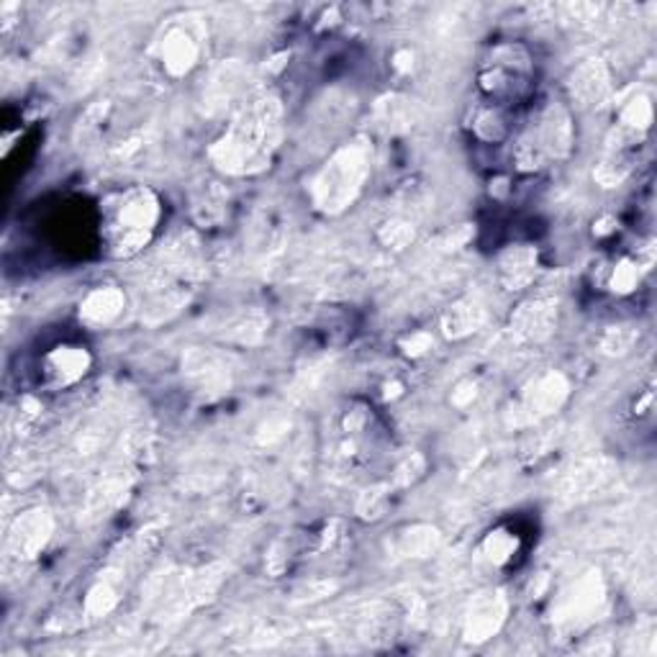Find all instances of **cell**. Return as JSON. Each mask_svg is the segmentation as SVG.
I'll return each instance as SVG.
<instances>
[{
	"label": "cell",
	"mask_w": 657,
	"mask_h": 657,
	"mask_svg": "<svg viewBox=\"0 0 657 657\" xmlns=\"http://www.w3.org/2000/svg\"><path fill=\"white\" fill-rule=\"evenodd\" d=\"M283 142V103L275 93H254L209 146V160L224 175L246 178L265 172Z\"/></svg>",
	"instance_id": "6da1fadb"
},
{
	"label": "cell",
	"mask_w": 657,
	"mask_h": 657,
	"mask_svg": "<svg viewBox=\"0 0 657 657\" xmlns=\"http://www.w3.org/2000/svg\"><path fill=\"white\" fill-rule=\"evenodd\" d=\"M162 221L160 195L146 185L111 193L101 209V242L111 260H134L152 244Z\"/></svg>",
	"instance_id": "7a4b0ae2"
},
{
	"label": "cell",
	"mask_w": 657,
	"mask_h": 657,
	"mask_svg": "<svg viewBox=\"0 0 657 657\" xmlns=\"http://www.w3.org/2000/svg\"><path fill=\"white\" fill-rule=\"evenodd\" d=\"M370 172H373V146L363 139L340 146L311 180V203L328 216L347 211L365 191Z\"/></svg>",
	"instance_id": "3957f363"
},
{
	"label": "cell",
	"mask_w": 657,
	"mask_h": 657,
	"mask_svg": "<svg viewBox=\"0 0 657 657\" xmlns=\"http://www.w3.org/2000/svg\"><path fill=\"white\" fill-rule=\"evenodd\" d=\"M573 119L563 103H549L514 144V164L524 172L539 170L549 162L565 160L573 150Z\"/></svg>",
	"instance_id": "277c9868"
},
{
	"label": "cell",
	"mask_w": 657,
	"mask_h": 657,
	"mask_svg": "<svg viewBox=\"0 0 657 657\" xmlns=\"http://www.w3.org/2000/svg\"><path fill=\"white\" fill-rule=\"evenodd\" d=\"M205 52V27L199 16L183 13L178 19H170L160 29L150 47L152 62L164 78L180 80L201 64Z\"/></svg>",
	"instance_id": "5b68a950"
},
{
	"label": "cell",
	"mask_w": 657,
	"mask_h": 657,
	"mask_svg": "<svg viewBox=\"0 0 657 657\" xmlns=\"http://www.w3.org/2000/svg\"><path fill=\"white\" fill-rule=\"evenodd\" d=\"M570 396V383L563 373H545L534 377L529 385H524L519 398L514 401L508 411V424L512 426H532L542 418L555 416L565 406Z\"/></svg>",
	"instance_id": "8992f818"
},
{
	"label": "cell",
	"mask_w": 657,
	"mask_h": 657,
	"mask_svg": "<svg viewBox=\"0 0 657 657\" xmlns=\"http://www.w3.org/2000/svg\"><path fill=\"white\" fill-rule=\"evenodd\" d=\"M606 602V586L598 573H586L573 583L570 588L563 590V596L555 604V621L560 627L578 629L588 624L602 611Z\"/></svg>",
	"instance_id": "52a82bcc"
},
{
	"label": "cell",
	"mask_w": 657,
	"mask_h": 657,
	"mask_svg": "<svg viewBox=\"0 0 657 657\" xmlns=\"http://www.w3.org/2000/svg\"><path fill=\"white\" fill-rule=\"evenodd\" d=\"M52 514H49L47 508H29V512L16 516L11 529L6 534L8 555H13L16 560L21 563L34 560L37 555L44 553L47 542L52 539Z\"/></svg>",
	"instance_id": "ba28073f"
},
{
	"label": "cell",
	"mask_w": 657,
	"mask_h": 657,
	"mask_svg": "<svg viewBox=\"0 0 657 657\" xmlns=\"http://www.w3.org/2000/svg\"><path fill=\"white\" fill-rule=\"evenodd\" d=\"M93 367V357L82 344H57L41 357V381L49 391L78 385Z\"/></svg>",
	"instance_id": "9c48e42d"
},
{
	"label": "cell",
	"mask_w": 657,
	"mask_h": 657,
	"mask_svg": "<svg viewBox=\"0 0 657 657\" xmlns=\"http://www.w3.org/2000/svg\"><path fill=\"white\" fill-rule=\"evenodd\" d=\"M508 614V598L504 590H483V594L473 596L471 606H467L465 624H463V637L467 643L481 645L488 643L501 631Z\"/></svg>",
	"instance_id": "30bf717a"
},
{
	"label": "cell",
	"mask_w": 657,
	"mask_h": 657,
	"mask_svg": "<svg viewBox=\"0 0 657 657\" xmlns=\"http://www.w3.org/2000/svg\"><path fill=\"white\" fill-rule=\"evenodd\" d=\"M183 375L193 385L195 393L211 398L224 393L232 385V370L219 352L211 350H191L183 357Z\"/></svg>",
	"instance_id": "8fae6325"
},
{
	"label": "cell",
	"mask_w": 657,
	"mask_h": 657,
	"mask_svg": "<svg viewBox=\"0 0 657 657\" xmlns=\"http://www.w3.org/2000/svg\"><path fill=\"white\" fill-rule=\"evenodd\" d=\"M611 93L609 70L602 60H586L570 72L568 98L575 109H596Z\"/></svg>",
	"instance_id": "7c38bea8"
},
{
	"label": "cell",
	"mask_w": 657,
	"mask_h": 657,
	"mask_svg": "<svg viewBox=\"0 0 657 657\" xmlns=\"http://www.w3.org/2000/svg\"><path fill=\"white\" fill-rule=\"evenodd\" d=\"M557 326V303L549 299H532L522 303L512 316V334L524 342H542L555 332Z\"/></svg>",
	"instance_id": "4fadbf2b"
},
{
	"label": "cell",
	"mask_w": 657,
	"mask_h": 657,
	"mask_svg": "<svg viewBox=\"0 0 657 657\" xmlns=\"http://www.w3.org/2000/svg\"><path fill=\"white\" fill-rule=\"evenodd\" d=\"M127 309V293L119 285H98L80 301V322L90 328L117 324Z\"/></svg>",
	"instance_id": "5bb4252c"
},
{
	"label": "cell",
	"mask_w": 657,
	"mask_h": 657,
	"mask_svg": "<svg viewBox=\"0 0 657 657\" xmlns=\"http://www.w3.org/2000/svg\"><path fill=\"white\" fill-rule=\"evenodd\" d=\"M537 250H532L527 244L508 246L498 257L501 283H504L508 291H524V287H529L534 283V277H537Z\"/></svg>",
	"instance_id": "9a60e30c"
},
{
	"label": "cell",
	"mask_w": 657,
	"mask_h": 657,
	"mask_svg": "<svg viewBox=\"0 0 657 657\" xmlns=\"http://www.w3.org/2000/svg\"><path fill=\"white\" fill-rule=\"evenodd\" d=\"M226 203L229 193L221 188V183H203L191 199V213L193 221L201 229H216L224 224L226 219Z\"/></svg>",
	"instance_id": "2e32d148"
},
{
	"label": "cell",
	"mask_w": 657,
	"mask_h": 657,
	"mask_svg": "<svg viewBox=\"0 0 657 657\" xmlns=\"http://www.w3.org/2000/svg\"><path fill=\"white\" fill-rule=\"evenodd\" d=\"M483 322H486V311H483L481 303L473 299H463L452 303L445 311V316H442V332H445L449 340H465V336L478 332Z\"/></svg>",
	"instance_id": "e0dca14e"
},
{
	"label": "cell",
	"mask_w": 657,
	"mask_h": 657,
	"mask_svg": "<svg viewBox=\"0 0 657 657\" xmlns=\"http://www.w3.org/2000/svg\"><path fill=\"white\" fill-rule=\"evenodd\" d=\"M650 265H653V260H643L639 254L637 257H621L611 270L609 287L619 295L637 291V285L643 283V277H645L647 270H650Z\"/></svg>",
	"instance_id": "ac0fdd59"
},
{
	"label": "cell",
	"mask_w": 657,
	"mask_h": 657,
	"mask_svg": "<svg viewBox=\"0 0 657 657\" xmlns=\"http://www.w3.org/2000/svg\"><path fill=\"white\" fill-rule=\"evenodd\" d=\"M516 549H519V537H516V534L508 532V529L488 532L486 539H483V545H481L483 557H486L491 565H496V568L512 563Z\"/></svg>",
	"instance_id": "d6986e66"
},
{
	"label": "cell",
	"mask_w": 657,
	"mask_h": 657,
	"mask_svg": "<svg viewBox=\"0 0 657 657\" xmlns=\"http://www.w3.org/2000/svg\"><path fill=\"white\" fill-rule=\"evenodd\" d=\"M439 539L442 537H439L437 529L416 524V527H411L404 534H398V553L404 557H426L439 547Z\"/></svg>",
	"instance_id": "ffe728a7"
},
{
	"label": "cell",
	"mask_w": 657,
	"mask_h": 657,
	"mask_svg": "<svg viewBox=\"0 0 657 657\" xmlns=\"http://www.w3.org/2000/svg\"><path fill=\"white\" fill-rule=\"evenodd\" d=\"M117 604H119L117 583H113L111 578H103L88 590L85 614L90 616V619H103V616H109L113 609H117Z\"/></svg>",
	"instance_id": "44dd1931"
},
{
	"label": "cell",
	"mask_w": 657,
	"mask_h": 657,
	"mask_svg": "<svg viewBox=\"0 0 657 657\" xmlns=\"http://www.w3.org/2000/svg\"><path fill=\"white\" fill-rule=\"evenodd\" d=\"M416 236V224L414 219L408 216H393L383 221L381 229H377V242H381L385 250H404Z\"/></svg>",
	"instance_id": "7402d4cb"
},
{
	"label": "cell",
	"mask_w": 657,
	"mask_h": 657,
	"mask_svg": "<svg viewBox=\"0 0 657 657\" xmlns=\"http://www.w3.org/2000/svg\"><path fill=\"white\" fill-rule=\"evenodd\" d=\"M639 332L635 326H606L602 340H598V347H602L604 355H627V352L635 347Z\"/></svg>",
	"instance_id": "603a6c76"
},
{
	"label": "cell",
	"mask_w": 657,
	"mask_h": 657,
	"mask_svg": "<svg viewBox=\"0 0 657 657\" xmlns=\"http://www.w3.org/2000/svg\"><path fill=\"white\" fill-rule=\"evenodd\" d=\"M377 119L385 123L388 129H398L408 123V103L398 101V98H385V101L377 105Z\"/></svg>",
	"instance_id": "cb8c5ba5"
},
{
	"label": "cell",
	"mask_w": 657,
	"mask_h": 657,
	"mask_svg": "<svg viewBox=\"0 0 657 657\" xmlns=\"http://www.w3.org/2000/svg\"><path fill=\"white\" fill-rule=\"evenodd\" d=\"M475 131H478L481 139H486V142H496L506 134V127H504V119L498 117L496 111H483L478 119H475Z\"/></svg>",
	"instance_id": "d4e9b609"
},
{
	"label": "cell",
	"mask_w": 657,
	"mask_h": 657,
	"mask_svg": "<svg viewBox=\"0 0 657 657\" xmlns=\"http://www.w3.org/2000/svg\"><path fill=\"white\" fill-rule=\"evenodd\" d=\"M385 504H388V488H370L360 496L357 512L363 516H370V519H375V516L383 514Z\"/></svg>",
	"instance_id": "484cf974"
},
{
	"label": "cell",
	"mask_w": 657,
	"mask_h": 657,
	"mask_svg": "<svg viewBox=\"0 0 657 657\" xmlns=\"http://www.w3.org/2000/svg\"><path fill=\"white\" fill-rule=\"evenodd\" d=\"M432 344H434L432 334H426V332H414L411 336H406V340H404V344H401V347H404V352H406L408 357H424L426 352L432 350Z\"/></svg>",
	"instance_id": "4316f807"
},
{
	"label": "cell",
	"mask_w": 657,
	"mask_h": 657,
	"mask_svg": "<svg viewBox=\"0 0 657 657\" xmlns=\"http://www.w3.org/2000/svg\"><path fill=\"white\" fill-rule=\"evenodd\" d=\"M393 68H398L401 72H408L411 68H414V52L411 49H398L396 57H393Z\"/></svg>",
	"instance_id": "83f0119b"
}]
</instances>
